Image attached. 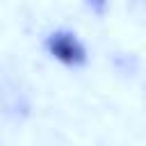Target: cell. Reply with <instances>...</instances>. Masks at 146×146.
I'll return each instance as SVG.
<instances>
[{"label": "cell", "mask_w": 146, "mask_h": 146, "mask_svg": "<svg viewBox=\"0 0 146 146\" xmlns=\"http://www.w3.org/2000/svg\"><path fill=\"white\" fill-rule=\"evenodd\" d=\"M43 46H46L48 55L55 57L57 62H62L64 66H82L87 62V50H84V46L78 41V36L73 32L57 30V32L46 36Z\"/></svg>", "instance_id": "1"}, {"label": "cell", "mask_w": 146, "mask_h": 146, "mask_svg": "<svg viewBox=\"0 0 146 146\" xmlns=\"http://www.w3.org/2000/svg\"><path fill=\"white\" fill-rule=\"evenodd\" d=\"M87 5H89L96 14H103L105 7H107V0H87Z\"/></svg>", "instance_id": "2"}]
</instances>
